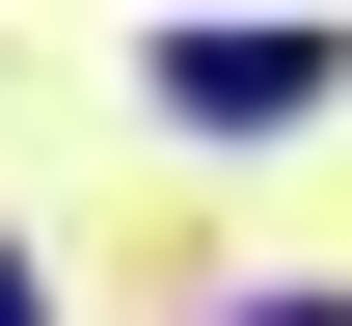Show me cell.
Returning a JSON list of instances; mask_svg holds the SVG:
<instances>
[{
    "instance_id": "1",
    "label": "cell",
    "mask_w": 352,
    "mask_h": 326,
    "mask_svg": "<svg viewBox=\"0 0 352 326\" xmlns=\"http://www.w3.org/2000/svg\"><path fill=\"white\" fill-rule=\"evenodd\" d=\"M163 109L190 136H271V109H325V28H163Z\"/></svg>"
},
{
    "instance_id": "2",
    "label": "cell",
    "mask_w": 352,
    "mask_h": 326,
    "mask_svg": "<svg viewBox=\"0 0 352 326\" xmlns=\"http://www.w3.org/2000/svg\"><path fill=\"white\" fill-rule=\"evenodd\" d=\"M0 326H28V245H0Z\"/></svg>"
},
{
    "instance_id": "3",
    "label": "cell",
    "mask_w": 352,
    "mask_h": 326,
    "mask_svg": "<svg viewBox=\"0 0 352 326\" xmlns=\"http://www.w3.org/2000/svg\"><path fill=\"white\" fill-rule=\"evenodd\" d=\"M271 326H325V299H271Z\"/></svg>"
}]
</instances>
